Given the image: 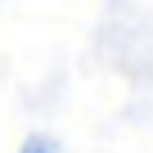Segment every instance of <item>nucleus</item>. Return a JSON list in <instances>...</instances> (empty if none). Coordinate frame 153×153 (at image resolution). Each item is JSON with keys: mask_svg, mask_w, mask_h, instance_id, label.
<instances>
[{"mask_svg": "<svg viewBox=\"0 0 153 153\" xmlns=\"http://www.w3.org/2000/svg\"><path fill=\"white\" fill-rule=\"evenodd\" d=\"M18 153H59V144H54V140H50V135H27V140H23V149H18Z\"/></svg>", "mask_w": 153, "mask_h": 153, "instance_id": "obj_1", "label": "nucleus"}]
</instances>
